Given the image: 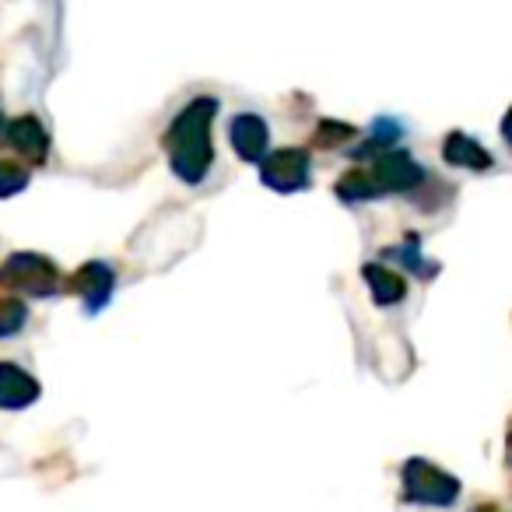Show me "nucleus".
<instances>
[{"mask_svg": "<svg viewBox=\"0 0 512 512\" xmlns=\"http://www.w3.org/2000/svg\"><path fill=\"white\" fill-rule=\"evenodd\" d=\"M25 183H29V176H25L22 169H15V165H0V197L22 190Z\"/></svg>", "mask_w": 512, "mask_h": 512, "instance_id": "obj_5", "label": "nucleus"}, {"mask_svg": "<svg viewBox=\"0 0 512 512\" xmlns=\"http://www.w3.org/2000/svg\"><path fill=\"white\" fill-rule=\"evenodd\" d=\"M36 383L25 376L15 365H0V407H25L29 400H36Z\"/></svg>", "mask_w": 512, "mask_h": 512, "instance_id": "obj_2", "label": "nucleus"}, {"mask_svg": "<svg viewBox=\"0 0 512 512\" xmlns=\"http://www.w3.org/2000/svg\"><path fill=\"white\" fill-rule=\"evenodd\" d=\"M53 281H57V271H53L46 260H39V256H29V253L11 256L8 264L0 267V285L22 288V292H32V295L53 292Z\"/></svg>", "mask_w": 512, "mask_h": 512, "instance_id": "obj_1", "label": "nucleus"}, {"mask_svg": "<svg viewBox=\"0 0 512 512\" xmlns=\"http://www.w3.org/2000/svg\"><path fill=\"white\" fill-rule=\"evenodd\" d=\"M22 323H25V306H18V302H0V337L15 334Z\"/></svg>", "mask_w": 512, "mask_h": 512, "instance_id": "obj_4", "label": "nucleus"}, {"mask_svg": "<svg viewBox=\"0 0 512 512\" xmlns=\"http://www.w3.org/2000/svg\"><path fill=\"white\" fill-rule=\"evenodd\" d=\"M11 141H15L18 151H29V155H36V158L46 151V137L36 120H18L15 127H11Z\"/></svg>", "mask_w": 512, "mask_h": 512, "instance_id": "obj_3", "label": "nucleus"}]
</instances>
